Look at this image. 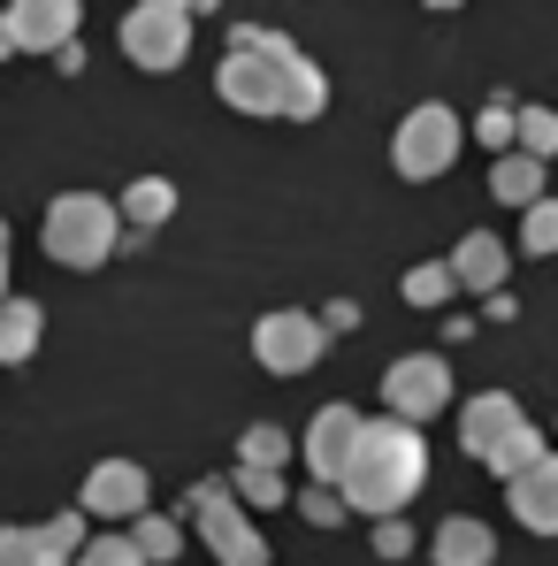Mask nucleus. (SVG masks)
Instances as JSON below:
<instances>
[{
    "mask_svg": "<svg viewBox=\"0 0 558 566\" xmlns=\"http://www.w3.org/2000/svg\"><path fill=\"white\" fill-rule=\"evenodd\" d=\"M214 99L238 107V115H291V123H314L329 107V77L283 39V31H261V23H238L230 31V54L214 70Z\"/></svg>",
    "mask_w": 558,
    "mask_h": 566,
    "instance_id": "f257e3e1",
    "label": "nucleus"
},
{
    "mask_svg": "<svg viewBox=\"0 0 558 566\" xmlns=\"http://www.w3.org/2000/svg\"><path fill=\"white\" fill-rule=\"evenodd\" d=\"M429 474V452H421V429L413 421H368L360 429V452L337 482L345 513H375V521H398V505L421 490Z\"/></svg>",
    "mask_w": 558,
    "mask_h": 566,
    "instance_id": "f03ea898",
    "label": "nucleus"
},
{
    "mask_svg": "<svg viewBox=\"0 0 558 566\" xmlns=\"http://www.w3.org/2000/svg\"><path fill=\"white\" fill-rule=\"evenodd\" d=\"M460 444L497 474V482H513V474H528L536 460H544V437H536V421L520 413L513 390H482V398H466V406H460Z\"/></svg>",
    "mask_w": 558,
    "mask_h": 566,
    "instance_id": "7ed1b4c3",
    "label": "nucleus"
},
{
    "mask_svg": "<svg viewBox=\"0 0 558 566\" xmlns=\"http://www.w3.org/2000/svg\"><path fill=\"white\" fill-rule=\"evenodd\" d=\"M123 245V214L99 191H62L39 222V253L54 269H107V253Z\"/></svg>",
    "mask_w": 558,
    "mask_h": 566,
    "instance_id": "20e7f679",
    "label": "nucleus"
},
{
    "mask_svg": "<svg viewBox=\"0 0 558 566\" xmlns=\"http://www.w3.org/2000/svg\"><path fill=\"white\" fill-rule=\"evenodd\" d=\"M390 161H398V177H413V185L444 177V169L460 161V115H452L444 99L406 107V123H398V138H390Z\"/></svg>",
    "mask_w": 558,
    "mask_h": 566,
    "instance_id": "39448f33",
    "label": "nucleus"
},
{
    "mask_svg": "<svg viewBox=\"0 0 558 566\" xmlns=\"http://www.w3.org/2000/svg\"><path fill=\"white\" fill-rule=\"evenodd\" d=\"M191 521H199L207 552L222 566H269V536L253 528V513H245L222 482H199V490H191Z\"/></svg>",
    "mask_w": 558,
    "mask_h": 566,
    "instance_id": "423d86ee",
    "label": "nucleus"
},
{
    "mask_svg": "<svg viewBox=\"0 0 558 566\" xmlns=\"http://www.w3.org/2000/svg\"><path fill=\"white\" fill-rule=\"evenodd\" d=\"M123 54L138 70H177L191 54V8L185 0H138L123 15Z\"/></svg>",
    "mask_w": 558,
    "mask_h": 566,
    "instance_id": "0eeeda50",
    "label": "nucleus"
},
{
    "mask_svg": "<svg viewBox=\"0 0 558 566\" xmlns=\"http://www.w3.org/2000/svg\"><path fill=\"white\" fill-rule=\"evenodd\" d=\"M322 353H329V329H322L314 314H298V306H276V314L253 322V360H261L269 376H306Z\"/></svg>",
    "mask_w": 558,
    "mask_h": 566,
    "instance_id": "6e6552de",
    "label": "nucleus"
},
{
    "mask_svg": "<svg viewBox=\"0 0 558 566\" xmlns=\"http://www.w3.org/2000/svg\"><path fill=\"white\" fill-rule=\"evenodd\" d=\"M382 406H390V421H429V413H444L452 406V368L436 360V353H406V360H390V376H382Z\"/></svg>",
    "mask_w": 558,
    "mask_h": 566,
    "instance_id": "1a4fd4ad",
    "label": "nucleus"
},
{
    "mask_svg": "<svg viewBox=\"0 0 558 566\" xmlns=\"http://www.w3.org/2000/svg\"><path fill=\"white\" fill-rule=\"evenodd\" d=\"M146 497H154V482H146L138 460H99V468L85 474V490H77V513H85V521H138Z\"/></svg>",
    "mask_w": 558,
    "mask_h": 566,
    "instance_id": "9d476101",
    "label": "nucleus"
},
{
    "mask_svg": "<svg viewBox=\"0 0 558 566\" xmlns=\"http://www.w3.org/2000/svg\"><path fill=\"white\" fill-rule=\"evenodd\" d=\"M77 23H85V0H8V31H15L23 54L77 46Z\"/></svg>",
    "mask_w": 558,
    "mask_h": 566,
    "instance_id": "9b49d317",
    "label": "nucleus"
},
{
    "mask_svg": "<svg viewBox=\"0 0 558 566\" xmlns=\"http://www.w3.org/2000/svg\"><path fill=\"white\" fill-rule=\"evenodd\" d=\"M360 429H368V421H360L352 406H322V413H314V429H306V444H298L306 468H314V482H329V490L345 482L352 452H360Z\"/></svg>",
    "mask_w": 558,
    "mask_h": 566,
    "instance_id": "f8f14e48",
    "label": "nucleus"
},
{
    "mask_svg": "<svg viewBox=\"0 0 558 566\" xmlns=\"http://www.w3.org/2000/svg\"><path fill=\"white\" fill-rule=\"evenodd\" d=\"M505 497H513V521H520V528L558 536V452H544L528 474H513V482H505Z\"/></svg>",
    "mask_w": 558,
    "mask_h": 566,
    "instance_id": "ddd939ff",
    "label": "nucleus"
},
{
    "mask_svg": "<svg viewBox=\"0 0 558 566\" xmlns=\"http://www.w3.org/2000/svg\"><path fill=\"white\" fill-rule=\"evenodd\" d=\"M436 566H489L497 559V536H489V521H474V513H452L444 528H436Z\"/></svg>",
    "mask_w": 558,
    "mask_h": 566,
    "instance_id": "4468645a",
    "label": "nucleus"
},
{
    "mask_svg": "<svg viewBox=\"0 0 558 566\" xmlns=\"http://www.w3.org/2000/svg\"><path fill=\"white\" fill-rule=\"evenodd\" d=\"M452 276H460V291H489V298H497V283H505V245H497L489 230L460 238V253H452Z\"/></svg>",
    "mask_w": 558,
    "mask_h": 566,
    "instance_id": "2eb2a0df",
    "label": "nucleus"
},
{
    "mask_svg": "<svg viewBox=\"0 0 558 566\" xmlns=\"http://www.w3.org/2000/svg\"><path fill=\"white\" fill-rule=\"evenodd\" d=\"M115 214H123L130 230H161V222L177 214V185H169V177H138V185L115 199Z\"/></svg>",
    "mask_w": 558,
    "mask_h": 566,
    "instance_id": "dca6fc26",
    "label": "nucleus"
},
{
    "mask_svg": "<svg viewBox=\"0 0 558 566\" xmlns=\"http://www.w3.org/2000/svg\"><path fill=\"white\" fill-rule=\"evenodd\" d=\"M489 199H505V207H536L544 199V161H528V154H497V169H489Z\"/></svg>",
    "mask_w": 558,
    "mask_h": 566,
    "instance_id": "f3484780",
    "label": "nucleus"
},
{
    "mask_svg": "<svg viewBox=\"0 0 558 566\" xmlns=\"http://www.w3.org/2000/svg\"><path fill=\"white\" fill-rule=\"evenodd\" d=\"M39 306L31 298H0V368H23L31 353H39Z\"/></svg>",
    "mask_w": 558,
    "mask_h": 566,
    "instance_id": "a211bd4d",
    "label": "nucleus"
},
{
    "mask_svg": "<svg viewBox=\"0 0 558 566\" xmlns=\"http://www.w3.org/2000/svg\"><path fill=\"white\" fill-rule=\"evenodd\" d=\"M130 544H138V559H146V566H177V552H185V528H177L169 513H138Z\"/></svg>",
    "mask_w": 558,
    "mask_h": 566,
    "instance_id": "6ab92c4d",
    "label": "nucleus"
},
{
    "mask_svg": "<svg viewBox=\"0 0 558 566\" xmlns=\"http://www.w3.org/2000/svg\"><path fill=\"white\" fill-rule=\"evenodd\" d=\"M283 460H291V437H283L276 421H253V429L238 437V468H269L276 474Z\"/></svg>",
    "mask_w": 558,
    "mask_h": 566,
    "instance_id": "aec40b11",
    "label": "nucleus"
},
{
    "mask_svg": "<svg viewBox=\"0 0 558 566\" xmlns=\"http://www.w3.org/2000/svg\"><path fill=\"white\" fill-rule=\"evenodd\" d=\"M513 146H520L528 161H551V154H558V115H551V107H520V130H513Z\"/></svg>",
    "mask_w": 558,
    "mask_h": 566,
    "instance_id": "412c9836",
    "label": "nucleus"
},
{
    "mask_svg": "<svg viewBox=\"0 0 558 566\" xmlns=\"http://www.w3.org/2000/svg\"><path fill=\"white\" fill-rule=\"evenodd\" d=\"M452 291H460L452 261H421V269H406V298H413V306H444Z\"/></svg>",
    "mask_w": 558,
    "mask_h": 566,
    "instance_id": "4be33fe9",
    "label": "nucleus"
},
{
    "mask_svg": "<svg viewBox=\"0 0 558 566\" xmlns=\"http://www.w3.org/2000/svg\"><path fill=\"white\" fill-rule=\"evenodd\" d=\"M39 544L54 552V559H77L93 536H85V513H54V521H39Z\"/></svg>",
    "mask_w": 558,
    "mask_h": 566,
    "instance_id": "5701e85b",
    "label": "nucleus"
},
{
    "mask_svg": "<svg viewBox=\"0 0 558 566\" xmlns=\"http://www.w3.org/2000/svg\"><path fill=\"white\" fill-rule=\"evenodd\" d=\"M0 566H70L39 544V528H0Z\"/></svg>",
    "mask_w": 558,
    "mask_h": 566,
    "instance_id": "b1692460",
    "label": "nucleus"
},
{
    "mask_svg": "<svg viewBox=\"0 0 558 566\" xmlns=\"http://www.w3.org/2000/svg\"><path fill=\"white\" fill-rule=\"evenodd\" d=\"M230 490H238V505H283V474H269V468H238L230 474Z\"/></svg>",
    "mask_w": 558,
    "mask_h": 566,
    "instance_id": "393cba45",
    "label": "nucleus"
},
{
    "mask_svg": "<svg viewBox=\"0 0 558 566\" xmlns=\"http://www.w3.org/2000/svg\"><path fill=\"white\" fill-rule=\"evenodd\" d=\"M520 245H528V253H558V199H536V207H528Z\"/></svg>",
    "mask_w": 558,
    "mask_h": 566,
    "instance_id": "a878e982",
    "label": "nucleus"
},
{
    "mask_svg": "<svg viewBox=\"0 0 558 566\" xmlns=\"http://www.w3.org/2000/svg\"><path fill=\"white\" fill-rule=\"evenodd\" d=\"M70 566H146V559H138V544H130V536H93Z\"/></svg>",
    "mask_w": 558,
    "mask_h": 566,
    "instance_id": "bb28decb",
    "label": "nucleus"
},
{
    "mask_svg": "<svg viewBox=\"0 0 558 566\" xmlns=\"http://www.w3.org/2000/svg\"><path fill=\"white\" fill-rule=\"evenodd\" d=\"M513 130H520V107H505V99H489V107H482V123H474V138H482V146H497V154L513 146Z\"/></svg>",
    "mask_w": 558,
    "mask_h": 566,
    "instance_id": "cd10ccee",
    "label": "nucleus"
},
{
    "mask_svg": "<svg viewBox=\"0 0 558 566\" xmlns=\"http://www.w3.org/2000/svg\"><path fill=\"white\" fill-rule=\"evenodd\" d=\"M298 513H306V521H314V528H337V521H345V497H337V490H329V482H314V490H306V497H298Z\"/></svg>",
    "mask_w": 558,
    "mask_h": 566,
    "instance_id": "c85d7f7f",
    "label": "nucleus"
},
{
    "mask_svg": "<svg viewBox=\"0 0 558 566\" xmlns=\"http://www.w3.org/2000/svg\"><path fill=\"white\" fill-rule=\"evenodd\" d=\"M375 552H382V559H406V552H413V528L382 521V528H375Z\"/></svg>",
    "mask_w": 558,
    "mask_h": 566,
    "instance_id": "c756f323",
    "label": "nucleus"
},
{
    "mask_svg": "<svg viewBox=\"0 0 558 566\" xmlns=\"http://www.w3.org/2000/svg\"><path fill=\"white\" fill-rule=\"evenodd\" d=\"M8 54H23V46H15V31H8V15H0V62H8Z\"/></svg>",
    "mask_w": 558,
    "mask_h": 566,
    "instance_id": "7c9ffc66",
    "label": "nucleus"
},
{
    "mask_svg": "<svg viewBox=\"0 0 558 566\" xmlns=\"http://www.w3.org/2000/svg\"><path fill=\"white\" fill-rule=\"evenodd\" d=\"M0 298H8V222H0Z\"/></svg>",
    "mask_w": 558,
    "mask_h": 566,
    "instance_id": "2f4dec72",
    "label": "nucleus"
},
{
    "mask_svg": "<svg viewBox=\"0 0 558 566\" xmlns=\"http://www.w3.org/2000/svg\"><path fill=\"white\" fill-rule=\"evenodd\" d=\"M185 8H191V15H199V8H214V0H185Z\"/></svg>",
    "mask_w": 558,
    "mask_h": 566,
    "instance_id": "473e14b6",
    "label": "nucleus"
},
{
    "mask_svg": "<svg viewBox=\"0 0 558 566\" xmlns=\"http://www.w3.org/2000/svg\"><path fill=\"white\" fill-rule=\"evenodd\" d=\"M429 8H460V0H429Z\"/></svg>",
    "mask_w": 558,
    "mask_h": 566,
    "instance_id": "72a5a7b5",
    "label": "nucleus"
}]
</instances>
